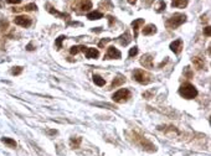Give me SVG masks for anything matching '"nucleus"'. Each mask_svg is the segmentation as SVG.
I'll return each mask as SVG.
<instances>
[{
    "instance_id": "obj_1",
    "label": "nucleus",
    "mask_w": 211,
    "mask_h": 156,
    "mask_svg": "<svg viewBox=\"0 0 211 156\" xmlns=\"http://www.w3.org/2000/svg\"><path fill=\"white\" fill-rule=\"evenodd\" d=\"M179 94L182 96V97H184L185 99H194L197 96V89L191 83L186 82V83L180 86V88H179Z\"/></svg>"
},
{
    "instance_id": "obj_2",
    "label": "nucleus",
    "mask_w": 211,
    "mask_h": 156,
    "mask_svg": "<svg viewBox=\"0 0 211 156\" xmlns=\"http://www.w3.org/2000/svg\"><path fill=\"white\" fill-rule=\"evenodd\" d=\"M185 21H186V15H185V14L176 13V14H174L173 16H170V17L165 21V25H166L168 29L174 30V29H176V27H179V26H182Z\"/></svg>"
},
{
    "instance_id": "obj_3",
    "label": "nucleus",
    "mask_w": 211,
    "mask_h": 156,
    "mask_svg": "<svg viewBox=\"0 0 211 156\" xmlns=\"http://www.w3.org/2000/svg\"><path fill=\"white\" fill-rule=\"evenodd\" d=\"M133 79H135L140 84H148L150 81H152V76L143 70H134L133 71Z\"/></svg>"
},
{
    "instance_id": "obj_4",
    "label": "nucleus",
    "mask_w": 211,
    "mask_h": 156,
    "mask_svg": "<svg viewBox=\"0 0 211 156\" xmlns=\"http://www.w3.org/2000/svg\"><path fill=\"white\" fill-rule=\"evenodd\" d=\"M129 98H131V92H129V89H126V88H122V89L117 90L113 94V97H112V99L115 103H124Z\"/></svg>"
},
{
    "instance_id": "obj_5",
    "label": "nucleus",
    "mask_w": 211,
    "mask_h": 156,
    "mask_svg": "<svg viewBox=\"0 0 211 156\" xmlns=\"http://www.w3.org/2000/svg\"><path fill=\"white\" fill-rule=\"evenodd\" d=\"M14 22L19 26H22V27H29L30 25H31V19H30L29 16L26 15H19L14 19Z\"/></svg>"
},
{
    "instance_id": "obj_6",
    "label": "nucleus",
    "mask_w": 211,
    "mask_h": 156,
    "mask_svg": "<svg viewBox=\"0 0 211 156\" xmlns=\"http://www.w3.org/2000/svg\"><path fill=\"white\" fill-rule=\"evenodd\" d=\"M81 52H83L87 58H97L100 56V51L97 48H91V47H86V46L81 47Z\"/></svg>"
},
{
    "instance_id": "obj_7",
    "label": "nucleus",
    "mask_w": 211,
    "mask_h": 156,
    "mask_svg": "<svg viewBox=\"0 0 211 156\" xmlns=\"http://www.w3.org/2000/svg\"><path fill=\"white\" fill-rule=\"evenodd\" d=\"M122 53H120L114 46H109L107 48V53L104 55V59H112V58H120Z\"/></svg>"
},
{
    "instance_id": "obj_8",
    "label": "nucleus",
    "mask_w": 211,
    "mask_h": 156,
    "mask_svg": "<svg viewBox=\"0 0 211 156\" xmlns=\"http://www.w3.org/2000/svg\"><path fill=\"white\" fill-rule=\"evenodd\" d=\"M140 65H143L145 68H153V56L152 55H144L140 58Z\"/></svg>"
},
{
    "instance_id": "obj_9",
    "label": "nucleus",
    "mask_w": 211,
    "mask_h": 156,
    "mask_svg": "<svg viewBox=\"0 0 211 156\" xmlns=\"http://www.w3.org/2000/svg\"><path fill=\"white\" fill-rule=\"evenodd\" d=\"M170 50L174 53L179 55L180 52H182V50H183V41L182 40H175V41H173L170 44Z\"/></svg>"
},
{
    "instance_id": "obj_10",
    "label": "nucleus",
    "mask_w": 211,
    "mask_h": 156,
    "mask_svg": "<svg viewBox=\"0 0 211 156\" xmlns=\"http://www.w3.org/2000/svg\"><path fill=\"white\" fill-rule=\"evenodd\" d=\"M46 8H47V11L50 13V14H52V15H55V16H57V17H60V19H68L70 16L67 15V14H65V13H60V11H57V10H55V8H52L50 4H46Z\"/></svg>"
},
{
    "instance_id": "obj_11",
    "label": "nucleus",
    "mask_w": 211,
    "mask_h": 156,
    "mask_svg": "<svg viewBox=\"0 0 211 156\" xmlns=\"http://www.w3.org/2000/svg\"><path fill=\"white\" fill-rule=\"evenodd\" d=\"M117 41H119V44L122 45V46H127V45L132 41V37H131V35H129L128 31H126L123 35H120V36L117 39Z\"/></svg>"
},
{
    "instance_id": "obj_12",
    "label": "nucleus",
    "mask_w": 211,
    "mask_h": 156,
    "mask_svg": "<svg viewBox=\"0 0 211 156\" xmlns=\"http://www.w3.org/2000/svg\"><path fill=\"white\" fill-rule=\"evenodd\" d=\"M142 32H143V35H145V36L154 35V34L157 32V26L153 25V24H149V25H147V26L143 29Z\"/></svg>"
},
{
    "instance_id": "obj_13",
    "label": "nucleus",
    "mask_w": 211,
    "mask_h": 156,
    "mask_svg": "<svg viewBox=\"0 0 211 156\" xmlns=\"http://www.w3.org/2000/svg\"><path fill=\"white\" fill-rule=\"evenodd\" d=\"M143 24H144V19H137V20L132 21V27H133V31H134V39L138 37V30Z\"/></svg>"
},
{
    "instance_id": "obj_14",
    "label": "nucleus",
    "mask_w": 211,
    "mask_h": 156,
    "mask_svg": "<svg viewBox=\"0 0 211 156\" xmlns=\"http://www.w3.org/2000/svg\"><path fill=\"white\" fill-rule=\"evenodd\" d=\"M81 11H88L89 9H92V3L89 0H81L78 3V6H77Z\"/></svg>"
},
{
    "instance_id": "obj_15",
    "label": "nucleus",
    "mask_w": 211,
    "mask_h": 156,
    "mask_svg": "<svg viewBox=\"0 0 211 156\" xmlns=\"http://www.w3.org/2000/svg\"><path fill=\"white\" fill-rule=\"evenodd\" d=\"M124 82H126V78H124L123 76H118V77H115V78L112 81L111 88H115V87H118V86H122Z\"/></svg>"
},
{
    "instance_id": "obj_16",
    "label": "nucleus",
    "mask_w": 211,
    "mask_h": 156,
    "mask_svg": "<svg viewBox=\"0 0 211 156\" xmlns=\"http://www.w3.org/2000/svg\"><path fill=\"white\" fill-rule=\"evenodd\" d=\"M193 63H194V66H195L197 70H202V68L205 67V62H204V59L200 58V57H194V58H193Z\"/></svg>"
},
{
    "instance_id": "obj_17",
    "label": "nucleus",
    "mask_w": 211,
    "mask_h": 156,
    "mask_svg": "<svg viewBox=\"0 0 211 156\" xmlns=\"http://www.w3.org/2000/svg\"><path fill=\"white\" fill-rule=\"evenodd\" d=\"M102 17H103V14L101 11H92V13L87 14L88 20H98V19H102Z\"/></svg>"
},
{
    "instance_id": "obj_18",
    "label": "nucleus",
    "mask_w": 211,
    "mask_h": 156,
    "mask_svg": "<svg viewBox=\"0 0 211 156\" xmlns=\"http://www.w3.org/2000/svg\"><path fill=\"white\" fill-rule=\"evenodd\" d=\"M188 5V0H173L171 6L173 8H185Z\"/></svg>"
},
{
    "instance_id": "obj_19",
    "label": "nucleus",
    "mask_w": 211,
    "mask_h": 156,
    "mask_svg": "<svg viewBox=\"0 0 211 156\" xmlns=\"http://www.w3.org/2000/svg\"><path fill=\"white\" fill-rule=\"evenodd\" d=\"M37 6L35 4H29V5H25L24 8H20V9H13V11H20V10H24V11H33V10H36Z\"/></svg>"
},
{
    "instance_id": "obj_20",
    "label": "nucleus",
    "mask_w": 211,
    "mask_h": 156,
    "mask_svg": "<svg viewBox=\"0 0 211 156\" xmlns=\"http://www.w3.org/2000/svg\"><path fill=\"white\" fill-rule=\"evenodd\" d=\"M93 82H95L97 86H100V87H102V86L106 84V81H104L101 76H98V74H93Z\"/></svg>"
},
{
    "instance_id": "obj_21",
    "label": "nucleus",
    "mask_w": 211,
    "mask_h": 156,
    "mask_svg": "<svg viewBox=\"0 0 211 156\" xmlns=\"http://www.w3.org/2000/svg\"><path fill=\"white\" fill-rule=\"evenodd\" d=\"M81 141H82V139H81V138H71V140H70L71 147H73V149H77V147L80 146Z\"/></svg>"
},
{
    "instance_id": "obj_22",
    "label": "nucleus",
    "mask_w": 211,
    "mask_h": 156,
    "mask_svg": "<svg viewBox=\"0 0 211 156\" xmlns=\"http://www.w3.org/2000/svg\"><path fill=\"white\" fill-rule=\"evenodd\" d=\"M2 141H3L4 144L9 145L10 147H16V143H15V140H13V139H10V138H2Z\"/></svg>"
},
{
    "instance_id": "obj_23",
    "label": "nucleus",
    "mask_w": 211,
    "mask_h": 156,
    "mask_svg": "<svg viewBox=\"0 0 211 156\" xmlns=\"http://www.w3.org/2000/svg\"><path fill=\"white\" fill-rule=\"evenodd\" d=\"M66 39V36H64V35H61V36H58L57 37V40H56V47H57V50H60L62 47V41Z\"/></svg>"
},
{
    "instance_id": "obj_24",
    "label": "nucleus",
    "mask_w": 211,
    "mask_h": 156,
    "mask_svg": "<svg viewBox=\"0 0 211 156\" xmlns=\"http://www.w3.org/2000/svg\"><path fill=\"white\" fill-rule=\"evenodd\" d=\"M81 47H82V46H72V47L70 48V53H71V55H77V53L81 51Z\"/></svg>"
},
{
    "instance_id": "obj_25",
    "label": "nucleus",
    "mask_w": 211,
    "mask_h": 156,
    "mask_svg": "<svg viewBox=\"0 0 211 156\" xmlns=\"http://www.w3.org/2000/svg\"><path fill=\"white\" fill-rule=\"evenodd\" d=\"M21 72H22V68H21V67H19V66H18V67H14V68L11 70V74H14V76L20 74Z\"/></svg>"
},
{
    "instance_id": "obj_26",
    "label": "nucleus",
    "mask_w": 211,
    "mask_h": 156,
    "mask_svg": "<svg viewBox=\"0 0 211 156\" xmlns=\"http://www.w3.org/2000/svg\"><path fill=\"white\" fill-rule=\"evenodd\" d=\"M165 6H166L165 3L163 2V0H160V2H159V6L157 8V13H162V11L165 9Z\"/></svg>"
},
{
    "instance_id": "obj_27",
    "label": "nucleus",
    "mask_w": 211,
    "mask_h": 156,
    "mask_svg": "<svg viewBox=\"0 0 211 156\" xmlns=\"http://www.w3.org/2000/svg\"><path fill=\"white\" fill-rule=\"evenodd\" d=\"M184 74H185L188 78H191V77H193V72H191L190 67H185V68H184Z\"/></svg>"
},
{
    "instance_id": "obj_28",
    "label": "nucleus",
    "mask_w": 211,
    "mask_h": 156,
    "mask_svg": "<svg viewBox=\"0 0 211 156\" xmlns=\"http://www.w3.org/2000/svg\"><path fill=\"white\" fill-rule=\"evenodd\" d=\"M137 53H138V47H133V48L129 50V57H133V56H135Z\"/></svg>"
},
{
    "instance_id": "obj_29",
    "label": "nucleus",
    "mask_w": 211,
    "mask_h": 156,
    "mask_svg": "<svg viewBox=\"0 0 211 156\" xmlns=\"http://www.w3.org/2000/svg\"><path fill=\"white\" fill-rule=\"evenodd\" d=\"M143 2V5H145V6H150L153 3H154V0H142Z\"/></svg>"
},
{
    "instance_id": "obj_30",
    "label": "nucleus",
    "mask_w": 211,
    "mask_h": 156,
    "mask_svg": "<svg viewBox=\"0 0 211 156\" xmlns=\"http://www.w3.org/2000/svg\"><path fill=\"white\" fill-rule=\"evenodd\" d=\"M210 34H211V29H210L209 26H206V27L204 29V35L209 37V36H210Z\"/></svg>"
},
{
    "instance_id": "obj_31",
    "label": "nucleus",
    "mask_w": 211,
    "mask_h": 156,
    "mask_svg": "<svg viewBox=\"0 0 211 156\" xmlns=\"http://www.w3.org/2000/svg\"><path fill=\"white\" fill-rule=\"evenodd\" d=\"M109 41H111V39H103V40H102V41H101V42L98 44V46H100V47L102 48V47H103V46H104V45H106L107 42H109Z\"/></svg>"
},
{
    "instance_id": "obj_32",
    "label": "nucleus",
    "mask_w": 211,
    "mask_h": 156,
    "mask_svg": "<svg viewBox=\"0 0 211 156\" xmlns=\"http://www.w3.org/2000/svg\"><path fill=\"white\" fill-rule=\"evenodd\" d=\"M6 2L10 3V4H20L21 0H6Z\"/></svg>"
},
{
    "instance_id": "obj_33",
    "label": "nucleus",
    "mask_w": 211,
    "mask_h": 156,
    "mask_svg": "<svg viewBox=\"0 0 211 156\" xmlns=\"http://www.w3.org/2000/svg\"><path fill=\"white\" fill-rule=\"evenodd\" d=\"M127 2H128L129 4H132V5H134V4L137 3V0H127Z\"/></svg>"
},
{
    "instance_id": "obj_34",
    "label": "nucleus",
    "mask_w": 211,
    "mask_h": 156,
    "mask_svg": "<svg viewBox=\"0 0 211 156\" xmlns=\"http://www.w3.org/2000/svg\"><path fill=\"white\" fill-rule=\"evenodd\" d=\"M27 50H29V51H33V50H34V48H33V46H31V44L27 45Z\"/></svg>"
},
{
    "instance_id": "obj_35",
    "label": "nucleus",
    "mask_w": 211,
    "mask_h": 156,
    "mask_svg": "<svg viewBox=\"0 0 211 156\" xmlns=\"http://www.w3.org/2000/svg\"><path fill=\"white\" fill-rule=\"evenodd\" d=\"M108 20H109V25H112V22H113V17H112V16H108Z\"/></svg>"
}]
</instances>
